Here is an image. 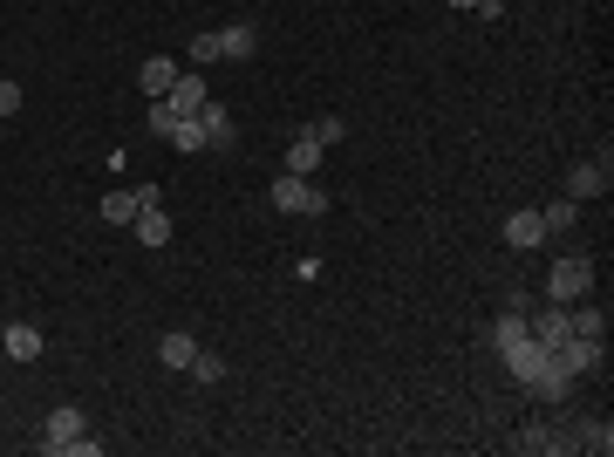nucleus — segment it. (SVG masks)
I'll use <instances>...</instances> for the list:
<instances>
[{
	"mask_svg": "<svg viewBox=\"0 0 614 457\" xmlns=\"http://www.w3.org/2000/svg\"><path fill=\"white\" fill-rule=\"evenodd\" d=\"M267 198H273V212H294V219H328V191L314 185V178H294V171H280Z\"/></svg>",
	"mask_w": 614,
	"mask_h": 457,
	"instance_id": "1",
	"label": "nucleus"
},
{
	"mask_svg": "<svg viewBox=\"0 0 614 457\" xmlns=\"http://www.w3.org/2000/svg\"><path fill=\"white\" fill-rule=\"evenodd\" d=\"M587 287H594V267L580 260V253H567V260H553L546 267V301H587Z\"/></svg>",
	"mask_w": 614,
	"mask_h": 457,
	"instance_id": "2",
	"label": "nucleus"
},
{
	"mask_svg": "<svg viewBox=\"0 0 614 457\" xmlns=\"http://www.w3.org/2000/svg\"><path fill=\"white\" fill-rule=\"evenodd\" d=\"M144 205H164V198H157V185H123V191H110V198H103V219H110V226H130Z\"/></svg>",
	"mask_w": 614,
	"mask_h": 457,
	"instance_id": "3",
	"label": "nucleus"
},
{
	"mask_svg": "<svg viewBox=\"0 0 614 457\" xmlns=\"http://www.w3.org/2000/svg\"><path fill=\"white\" fill-rule=\"evenodd\" d=\"M157 103H164V110H171V116H198V110H205V103H212V96H205V76H192V69H185V76L171 82V89H164Z\"/></svg>",
	"mask_w": 614,
	"mask_h": 457,
	"instance_id": "4",
	"label": "nucleus"
},
{
	"mask_svg": "<svg viewBox=\"0 0 614 457\" xmlns=\"http://www.w3.org/2000/svg\"><path fill=\"white\" fill-rule=\"evenodd\" d=\"M69 437H82V410H76V403H62V410L48 417V430H41V451L62 457V451H69Z\"/></svg>",
	"mask_w": 614,
	"mask_h": 457,
	"instance_id": "5",
	"label": "nucleus"
},
{
	"mask_svg": "<svg viewBox=\"0 0 614 457\" xmlns=\"http://www.w3.org/2000/svg\"><path fill=\"white\" fill-rule=\"evenodd\" d=\"M608 185H614V171L608 164H574V171H567V198H608Z\"/></svg>",
	"mask_w": 614,
	"mask_h": 457,
	"instance_id": "6",
	"label": "nucleus"
},
{
	"mask_svg": "<svg viewBox=\"0 0 614 457\" xmlns=\"http://www.w3.org/2000/svg\"><path fill=\"white\" fill-rule=\"evenodd\" d=\"M526 328H533V342L546 348V355H553V348L567 342V307H560V301H546V307L533 314V321H526Z\"/></svg>",
	"mask_w": 614,
	"mask_h": 457,
	"instance_id": "7",
	"label": "nucleus"
},
{
	"mask_svg": "<svg viewBox=\"0 0 614 457\" xmlns=\"http://www.w3.org/2000/svg\"><path fill=\"white\" fill-rule=\"evenodd\" d=\"M499 355H505V369H512L519 382H533L539 369H546V348H539L533 335H519V342H512V348H499Z\"/></svg>",
	"mask_w": 614,
	"mask_h": 457,
	"instance_id": "8",
	"label": "nucleus"
},
{
	"mask_svg": "<svg viewBox=\"0 0 614 457\" xmlns=\"http://www.w3.org/2000/svg\"><path fill=\"white\" fill-rule=\"evenodd\" d=\"M253 48H260V28H246V21L219 28V62H253Z\"/></svg>",
	"mask_w": 614,
	"mask_h": 457,
	"instance_id": "9",
	"label": "nucleus"
},
{
	"mask_svg": "<svg viewBox=\"0 0 614 457\" xmlns=\"http://www.w3.org/2000/svg\"><path fill=\"white\" fill-rule=\"evenodd\" d=\"M505 246H519V253L546 246V219H539V212H512V219H505Z\"/></svg>",
	"mask_w": 614,
	"mask_h": 457,
	"instance_id": "10",
	"label": "nucleus"
},
{
	"mask_svg": "<svg viewBox=\"0 0 614 457\" xmlns=\"http://www.w3.org/2000/svg\"><path fill=\"white\" fill-rule=\"evenodd\" d=\"M178 76H185V62H178V55H151V62L137 69V82H144V96H164V89H171Z\"/></svg>",
	"mask_w": 614,
	"mask_h": 457,
	"instance_id": "11",
	"label": "nucleus"
},
{
	"mask_svg": "<svg viewBox=\"0 0 614 457\" xmlns=\"http://www.w3.org/2000/svg\"><path fill=\"white\" fill-rule=\"evenodd\" d=\"M321 164H328V151H321V144H314V137H294V144H287V171H294V178H314V171H321Z\"/></svg>",
	"mask_w": 614,
	"mask_h": 457,
	"instance_id": "12",
	"label": "nucleus"
},
{
	"mask_svg": "<svg viewBox=\"0 0 614 457\" xmlns=\"http://www.w3.org/2000/svg\"><path fill=\"white\" fill-rule=\"evenodd\" d=\"M0 348H7L14 362H35V355H41V328H28V321H14V328H0Z\"/></svg>",
	"mask_w": 614,
	"mask_h": 457,
	"instance_id": "13",
	"label": "nucleus"
},
{
	"mask_svg": "<svg viewBox=\"0 0 614 457\" xmlns=\"http://www.w3.org/2000/svg\"><path fill=\"white\" fill-rule=\"evenodd\" d=\"M130 226H137V239H144L151 253H157V246H171V219H164V205H144Z\"/></svg>",
	"mask_w": 614,
	"mask_h": 457,
	"instance_id": "14",
	"label": "nucleus"
},
{
	"mask_svg": "<svg viewBox=\"0 0 614 457\" xmlns=\"http://www.w3.org/2000/svg\"><path fill=\"white\" fill-rule=\"evenodd\" d=\"M192 355H198V342L185 328H171V335L157 342V362H164V369H192Z\"/></svg>",
	"mask_w": 614,
	"mask_h": 457,
	"instance_id": "15",
	"label": "nucleus"
},
{
	"mask_svg": "<svg viewBox=\"0 0 614 457\" xmlns=\"http://www.w3.org/2000/svg\"><path fill=\"white\" fill-rule=\"evenodd\" d=\"M526 389H539V396H546V403H567V389H574V376H567V369H560V362H553V355H546V369H539V376L526 382Z\"/></svg>",
	"mask_w": 614,
	"mask_h": 457,
	"instance_id": "16",
	"label": "nucleus"
},
{
	"mask_svg": "<svg viewBox=\"0 0 614 457\" xmlns=\"http://www.w3.org/2000/svg\"><path fill=\"white\" fill-rule=\"evenodd\" d=\"M164 144H171V151H205V123H198V116H178Z\"/></svg>",
	"mask_w": 614,
	"mask_h": 457,
	"instance_id": "17",
	"label": "nucleus"
},
{
	"mask_svg": "<svg viewBox=\"0 0 614 457\" xmlns=\"http://www.w3.org/2000/svg\"><path fill=\"white\" fill-rule=\"evenodd\" d=\"M198 123H205V144H219V151L232 144V116L219 110V103H205V110H198Z\"/></svg>",
	"mask_w": 614,
	"mask_h": 457,
	"instance_id": "18",
	"label": "nucleus"
},
{
	"mask_svg": "<svg viewBox=\"0 0 614 457\" xmlns=\"http://www.w3.org/2000/svg\"><path fill=\"white\" fill-rule=\"evenodd\" d=\"M519 451H560V430H546V423H526V430H519Z\"/></svg>",
	"mask_w": 614,
	"mask_h": 457,
	"instance_id": "19",
	"label": "nucleus"
},
{
	"mask_svg": "<svg viewBox=\"0 0 614 457\" xmlns=\"http://www.w3.org/2000/svg\"><path fill=\"white\" fill-rule=\"evenodd\" d=\"M307 137L328 151V144H342V137H348V123H342V116H321V123H307Z\"/></svg>",
	"mask_w": 614,
	"mask_h": 457,
	"instance_id": "20",
	"label": "nucleus"
},
{
	"mask_svg": "<svg viewBox=\"0 0 614 457\" xmlns=\"http://www.w3.org/2000/svg\"><path fill=\"white\" fill-rule=\"evenodd\" d=\"M539 219H546V232H567V226L580 219V212H574V198H553V205H546Z\"/></svg>",
	"mask_w": 614,
	"mask_h": 457,
	"instance_id": "21",
	"label": "nucleus"
},
{
	"mask_svg": "<svg viewBox=\"0 0 614 457\" xmlns=\"http://www.w3.org/2000/svg\"><path fill=\"white\" fill-rule=\"evenodd\" d=\"M580 451L608 457V451H614V430H608V423H587V430H580Z\"/></svg>",
	"mask_w": 614,
	"mask_h": 457,
	"instance_id": "22",
	"label": "nucleus"
},
{
	"mask_svg": "<svg viewBox=\"0 0 614 457\" xmlns=\"http://www.w3.org/2000/svg\"><path fill=\"white\" fill-rule=\"evenodd\" d=\"M608 321H601V307H580V314H567V335H601Z\"/></svg>",
	"mask_w": 614,
	"mask_h": 457,
	"instance_id": "23",
	"label": "nucleus"
},
{
	"mask_svg": "<svg viewBox=\"0 0 614 457\" xmlns=\"http://www.w3.org/2000/svg\"><path fill=\"white\" fill-rule=\"evenodd\" d=\"M192 376H198V382H219V376H226V362H219V355H205V348H198V355H192Z\"/></svg>",
	"mask_w": 614,
	"mask_h": 457,
	"instance_id": "24",
	"label": "nucleus"
},
{
	"mask_svg": "<svg viewBox=\"0 0 614 457\" xmlns=\"http://www.w3.org/2000/svg\"><path fill=\"white\" fill-rule=\"evenodd\" d=\"M185 55H192L198 69H205V62H219V35H198V41H192V48H185Z\"/></svg>",
	"mask_w": 614,
	"mask_h": 457,
	"instance_id": "25",
	"label": "nucleus"
},
{
	"mask_svg": "<svg viewBox=\"0 0 614 457\" xmlns=\"http://www.w3.org/2000/svg\"><path fill=\"white\" fill-rule=\"evenodd\" d=\"M144 123H151V137H171V123H178V116H171V110L151 96V116H144Z\"/></svg>",
	"mask_w": 614,
	"mask_h": 457,
	"instance_id": "26",
	"label": "nucleus"
},
{
	"mask_svg": "<svg viewBox=\"0 0 614 457\" xmlns=\"http://www.w3.org/2000/svg\"><path fill=\"white\" fill-rule=\"evenodd\" d=\"M14 110H21V82L0 76V116H14Z\"/></svg>",
	"mask_w": 614,
	"mask_h": 457,
	"instance_id": "27",
	"label": "nucleus"
},
{
	"mask_svg": "<svg viewBox=\"0 0 614 457\" xmlns=\"http://www.w3.org/2000/svg\"><path fill=\"white\" fill-rule=\"evenodd\" d=\"M451 7H464V14H478V7H485V0H451Z\"/></svg>",
	"mask_w": 614,
	"mask_h": 457,
	"instance_id": "28",
	"label": "nucleus"
}]
</instances>
